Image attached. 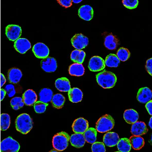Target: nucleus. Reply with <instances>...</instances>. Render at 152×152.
Here are the masks:
<instances>
[{
  "instance_id": "nucleus-16",
  "label": "nucleus",
  "mask_w": 152,
  "mask_h": 152,
  "mask_svg": "<svg viewBox=\"0 0 152 152\" xmlns=\"http://www.w3.org/2000/svg\"><path fill=\"white\" fill-rule=\"evenodd\" d=\"M94 9L88 5L82 6L78 11L80 18L86 21L91 20L94 16Z\"/></svg>"
},
{
  "instance_id": "nucleus-23",
  "label": "nucleus",
  "mask_w": 152,
  "mask_h": 152,
  "mask_svg": "<svg viewBox=\"0 0 152 152\" xmlns=\"http://www.w3.org/2000/svg\"><path fill=\"white\" fill-rule=\"evenodd\" d=\"M55 85L59 91L69 92L71 90L70 82L66 78H59L56 80Z\"/></svg>"
},
{
  "instance_id": "nucleus-19",
  "label": "nucleus",
  "mask_w": 152,
  "mask_h": 152,
  "mask_svg": "<svg viewBox=\"0 0 152 152\" xmlns=\"http://www.w3.org/2000/svg\"><path fill=\"white\" fill-rule=\"evenodd\" d=\"M104 45L109 50H115L119 45V40L112 34H109L104 37Z\"/></svg>"
},
{
  "instance_id": "nucleus-24",
  "label": "nucleus",
  "mask_w": 152,
  "mask_h": 152,
  "mask_svg": "<svg viewBox=\"0 0 152 152\" xmlns=\"http://www.w3.org/2000/svg\"><path fill=\"white\" fill-rule=\"evenodd\" d=\"M69 72L71 76L80 77L84 74L85 69L82 64L74 63L69 66Z\"/></svg>"
},
{
  "instance_id": "nucleus-38",
  "label": "nucleus",
  "mask_w": 152,
  "mask_h": 152,
  "mask_svg": "<svg viewBox=\"0 0 152 152\" xmlns=\"http://www.w3.org/2000/svg\"><path fill=\"white\" fill-rule=\"evenodd\" d=\"M5 90L9 97H12L14 96L16 94V90L15 89V87L12 84H9L6 86L5 87Z\"/></svg>"
},
{
  "instance_id": "nucleus-26",
  "label": "nucleus",
  "mask_w": 152,
  "mask_h": 152,
  "mask_svg": "<svg viewBox=\"0 0 152 152\" xmlns=\"http://www.w3.org/2000/svg\"><path fill=\"white\" fill-rule=\"evenodd\" d=\"M129 140L132 148L135 150H140L145 145L144 139L140 136L133 135L130 137Z\"/></svg>"
},
{
  "instance_id": "nucleus-28",
  "label": "nucleus",
  "mask_w": 152,
  "mask_h": 152,
  "mask_svg": "<svg viewBox=\"0 0 152 152\" xmlns=\"http://www.w3.org/2000/svg\"><path fill=\"white\" fill-rule=\"evenodd\" d=\"M86 54L83 50H75L72 52L71 59L75 63L82 64L84 61Z\"/></svg>"
},
{
  "instance_id": "nucleus-27",
  "label": "nucleus",
  "mask_w": 152,
  "mask_h": 152,
  "mask_svg": "<svg viewBox=\"0 0 152 152\" xmlns=\"http://www.w3.org/2000/svg\"><path fill=\"white\" fill-rule=\"evenodd\" d=\"M85 141L88 143L93 144L96 142L97 138V131L95 128H88L83 133Z\"/></svg>"
},
{
  "instance_id": "nucleus-6",
  "label": "nucleus",
  "mask_w": 152,
  "mask_h": 152,
  "mask_svg": "<svg viewBox=\"0 0 152 152\" xmlns=\"http://www.w3.org/2000/svg\"><path fill=\"white\" fill-rule=\"evenodd\" d=\"M22 34V29L18 25L10 24L6 28V35L11 41H16L18 39Z\"/></svg>"
},
{
  "instance_id": "nucleus-3",
  "label": "nucleus",
  "mask_w": 152,
  "mask_h": 152,
  "mask_svg": "<svg viewBox=\"0 0 152 152\" xmlns=\"http://www.w3.org/2000/svg\"><path fill=\"white\" fill-rule=\"evenodd\" d=\"M70 136L66 132H62L56 134L52 139V145L54 149L63 151L69 145Z\"/></svg>"
},
{
  "instance_id": "nucleus-41",
  "label": "nucleus",
  "mask_w": 152,
  "mask_h": 152,
  "mask_svg": "<svg viewBox=\"0 0 152 152\" xmlns=\"http://www.w3.org/2000/svg\"><path fill=\"white\" fill-rule=\"evenodd\" d=\"M145 108L147 109V111L149 113V114L151 116L152 115V100L149 101V102L146 103Z\"/></svg>"
},
{
  "instance_id": "nucleus-37",
  "label": "nucleus",
  "mask_w": 152,
  "mask_h": 152,
  "mask_svg": "<svg viewBox=\"0 0 152 152\" xmlns=\"http://www.w3.org/2000/svg\"><path fill=\"white\" fill-rule=\"evenodd\" d=\"M122 3L125 7L129 9L136 8L138 4L137 0H123Z\"/></svg>"
},
{
  "instance_id": "nucleus-29",
  "label": "nucleus",
  "mask_w": 152,
  "mask_h": 152,
  "mask_svg": "<svg viewBox=\"0 0 152 152\" xmlns=\"http://www.w3.org/2000/svg\"><path fill=\"white\" fill-rule=\"evenodd\" d=\"M65 97L61 94H57L54 95L51 100L52 107L56 109H61L65 102Z\"/></svg>"
},
{
  "instance_id": "nucleus-1",
  "label": "nucleus",
  "mask_w": 152,
  "mask_h": 152,
  "mask_svg": "<svg viewBox=\"0 0 152 152\" xmlns=\"http://www.w3.org/2000/svg\"><path fill=\"white\" fill-rule=\"evenodd\" d=\"M33 127V120L29 115L26 113L20 114L16 119V129L23 134H28Z\"/></svg>"
},
{
  "instance_id": "nucleus-42",
  "label": "nucleus",
  "mask_w": 152,
  "mask_h": 152,
  "mask_svg": "<svg viewBox=\"0 0 152 152\" xmlns=\"http://www.w3.org/2000/svg\"><path fill=\"white\" fill-rule=\"evenodd\" d=\"M1 76V87L3 86V85L5 84L6 82V79L5 77L4 76L3 74H1L0 75Z\"/></svg>"
},
{
  "instance_id": "nucleus-8",
  "label": "nucleus",
  "mask_w": 152,
  "mask_h": 152,
  "mask_svg": "<svg viewBox=\"0 0 152 152\" xmlns=\"http://www.w3.org/2000/svg\"><path fill=\"white\" fill-rule=\"evenodd\" d=\"M35 56L38 58L44 59L48 57L49 49L45 44L37 43L34 45L32 49Z\"/></svg>"
},
{
  "instance_id": "nucleus-15",
  "label": "nucleus",
  "mask_w": 152,
  "mask_h": 152,
  "mask_svg": "<svg viewBox=\"0 0 152 152\" xmlns=\"http://www.w3.org/2000/svg\"><path fill=\"white\" fill-rule=\"evenodd\" d=\"M120 138L117 133L114 132H107L103 137L104 145L109 147H113L117 145Z\"/></svg>"
},
{
  "instance_id": "nucleus-25",
  "label": "nucleus",
  "mask_w": 152,
  "mask_h": 152,
  "mask_svg": "<svg viewBox=\"0 0 152 152\" xmlns=\"http://www.w3.org/2000/svg\"><path fill=\"white\" fill-rule=\"evenodd\" d=\"M39 95L40 101L48 104L51 102L53 93L52 90L49 88H44L40 90Z\"/></svg>"
},
{
  "instance_id": "nucleus-44",
  "label": "nucleus",
  "mask_w": 152,
  "mask_h": 152,
  "mask_svg": "<svg viewBox=\"0 0 152 152\" xmlns=\"http://www.w3.org/2000/svg\"><path fill=\"white\" fill-rule=\"evenodd\" d=\"M149 125L150 127V128L152 129V118L151 117L150 118V121H149Z\"/></svg>"
},
{
  "instance_id": "nucleus-21",
  "label": "nucleus",
  "mask_w": 152,
  "mask_h": 152,
  "mask_svg": "<svg viewBox=\"0 0 152 152\" xmlns=\"http://www.w3.org/2000/svg\"><path fill=\"white\" fill-rule=\"evenodd\" d=\"M123 117L127 123L129 124H132L138 121L139 115L134 110L128 109L125 111Z\"/></svg>"
},
{
  "instance_id": "nucleus-43",
  "label": "nucleus",
  "mask_w": 152,
  "mask_h": 152,
  "mask_svg": "<svg viewBox=\"0 0 152 152\" xmlns=\"http://www.w3.org/2000/svg\"><path fill=\"white\" fill-rule=\"evenodd\" d=\"M6 94V92L5 89H1L0 90V99H1V101L3 100L4 99L5 97Z\"/></svg>"
},
{
  "instance_id": "nucleus-46",
  "label": "nucleus",
  "mask_w": 152,
  "mask_h": 152,
  "mask_svg": "<svg viewBox=\"0 0 152 152\" xmlns=\"http://www.w3.org/2000/svg\"><path fill=\"white\" fill-rule=\"evenodd\" d=\"M49 152H61V151H59L57 150H56V149H52V150L50 151Z\"/></svg>"
},
{
  "instance_id": "nucleus-36",
  "label": "nucleus",
  "mask_w": 152,
  "mask_h": 152,
  "mask_svg": "<svg viewBox=\"0 0 152 152\" xmlns=\"http://www.w3.org/2000/svg\"><path fill=\"white\" fill-rule=\"evenodd\" d=\"M92 152H105V145L103 142H95L92 144L91 147Z\"/></svg>"
},
{
  "instance_id": "nucleus-47",
  "label": "nucleus",
  "mask_w": 152,
  "mask_h": 152,
  "mask_svg": "<svg viewBox=\"0 0 152 152\" xmlns=\"http://www.w3.org/2000/svg\"><path fill=\"white\" fill-rule=\"evenodd\" d=\"M120 152V151H118V152Z\"/></svg>"
},
{
  "instance_id": "nucleus-31",
  "label": "nucleus",
  "mask_w": 152,
  "mask_h": 152,
  "mask_svg": "<svg viewBox=\"0 0 152 152\" xmlns=\"http://www.w3.org/2000/svg\"><path fill=\"white\" fill-rule=\"evenodd\" d=\"M104 62L105 66L107 67H117L119 65L120 61L116 55L110 54L105 58Z\"/></svg>"
},
{
  "instance_id": "nucleus-20",
  "label": "nucleus",
  "mask_w": 152,
  "mask_h": 152,
  "mask_svg": "<svg viewBox=\"0 0 152 152\" xmlns=\"http://www.w3.org/2000/svg\"><path fill=\"white\" fill-rule=\"evenodd\" d=\"M23 77V73L18 68L13 67L9 69L8 73V78L11 83L17 84Z\"/></svg>"
},
{
  "instance_id": "nucleus-12",
  "label": "nucleus",
  "mask_w": 152,
  "mask_h": 152,
  "mask_svg": "<svg viewBox=\"0 0 152 152\" xmlns=\"http://www.w3.org/2000/svg\"><path fill=\"white\" fill-rule=\"evenodd\" d=\"M14 47L18 52L24 54L31 48V44L26 38H19L14 42Z\"/></svg>"
},
{
  "instance_id": "nucleus-30",
  "label": "nucleus",
  "mask_w": 152,
  "mask_h": 152,
  "mask_svg": "<svg viewBox=\"0 0 152 152\" xmlns=\"http://www.w3.org/2000/svg\"><path fill=\"white\" fill-rule=\"evenodd\" d=\"M117 145L118 150L121 152H129L132 148L131 143L127 138L120 139Z\"/></svg>"
},
{
  "instance_id": "nucleus-5",
  "label": "nucleus",
  "mask_w": 152,
  "mask_h": 152,
  "mask_svg": "<svg viewBox=\"0 0 152 152\" xmlns=\"http://www.w3.org/2000/svg\"><path fill=\"white\" fill-rule=\"evenodd\" d=\"M20 146L16 140L9 137L1 142V152H18Z\"/></svg>"
},
{
  "instance_id": "nucleus-39",
  "label": "nucleus",
  "mask_w": 152,
  "mask_h": 152,
  "mask_svg": "<svg viewBox=\"0 0 152 152\" xmlns=\"http://www.w3.org/2000/svg\"><path fill=\"white\" fill-rule=\"evenodd\" d=\"M58 3L62 6V7L65 8H69L71 7L72 5V0H57Z\"/></svg>"
},
{
  "instance_id": "nucleus-35",
  "label": "nucleus",
  "mask_w": 152,
  "mask_h": 152,
  "mask_svg": "<svg viewBox=\"0 0 152 152\" xmlns=\"http://www.w3.org/2000/svg\"><path fill=\"white\" fill-rule=\"evenodd\" d=\"M48 104L42 102L41 101H37L34 104V107L35 112L38 114H41L45 112L46 110Z\"/></svg>"
},
{
  "instance_id": "nucleus-10",
  "label": "nucleus",
  "mask_w": 152,
  "mask_h": 152,
  "mask_svg": "<svg viewBox=\"0 0 152 152\" xmlns=\"http://www.w3.org/2000/svg\"><path fill=\"white\" fill-rule=\"evenodd\" d=\"M105 67V62L102 57L94 56L91 58L88 64V67L92 72L102 71Z\"/></svg>"
},
{
  "instance_id": "nucleus-11",
  "label": "nucleus",
  "mask_w": 152,
  "mask_h": 152,
  "mask_svg": "<svg viewBox=\"0 0 152 152\" xmlns=\"http://www.w3.org/2000/svg\"><path fill=\"white\" fill-rule=\"evenodd\" d=\"M88 128V122L83 118L75 120L72 125V129L75 133L83 134Z\"/></svg>"
},
{
  "instance_id": "nucleus-14",
  "label": "nucleus",
  "mask_w": 152,
  "mask_h": 152,
  "mask_svg": "<svg viewBox=\"0 0 152 152\" xmlns=\"http://www.w3.org/2000/svg\"><path fill=\"white\" fill-rule=\"evenodd\" d=\"M152 90L148 87L141 88L138 90L137 99L142 104H146L152 99Z\"/></svg>"
},
{
  "instance_id": "nucleus-33",
  "label": "nucleus",
  "mask_w": 152,
  "mask_h": 152,
  "mask_svg": "<svg viewBox=\"0 0 152 152\" xmlns=\"http://www.w3.org/2000/svg\"><path fill=\"white\" fill-rule=\"evenodd\" d=\"M116 56L119 58L120 61H126L129 58L130 53L127 49L121 47L118 50Z\"/></svg>"
},
{
  "instance_id": "nucleus-9",
  "label": "nucleus",
  "mask_w": 152,
  "mask_h": 152,
  "mask_svg": "<svg viewBox=\"0 0 152 152\" xmlns=\"http://www.w3.org/2000/svg\"><path fill=\"white\" fill-rule=\"evenodd\" d=\"M41 66L47 73H52L57 68V61L54 57H47L41 61Z\"/></svg>"
},
{
  "instance_id": "nucleus-34",
  "label": "nucleus",
  "mask_w": 152,
  "mask_h": 152,
  "mask_svg": "<svg viewBox=\"0 0 152 152\" xmlns=\"http://www.w3.org/2000/svg\"><path fill=\"white\" fill-rule=\"evenodd\" d=\"M11 106L14 110H18L24 106V104L22 97H15L11 100Z\"/></svg>"
},
{
  "instance_id": "nucleus-4",
  "label": "nucleus",
  "mask_w": 152,
  "mask_h": 152,
  "mask_svg": "<svg viewBox=\"0 0 152 152\" xmlns=\"http://www.w3.org/2000/svg\"><path fill=\"white\" fill-rule=\"evenodd\" d=\"M115 121L110 115L106 114L99 119L96 124V130L100 133H105L114 128Z\"/></svg>"
},
{
  "instance_id": "nucleus-45",
  "label": "nucleus",
  "mask_w": 152,
  "mask_h": 152,
  "mask_svg": "<svg viewBox=\"0 0 152 152\" xmlns=\"http://www.w3.org/2000/svg\"><path fill=\"white\" fill-rule=\"evenodd\" d=\"M82 1V0H79V1H78V0H73L72 2H73L74 3L77 4L79 3L80 2H81Z\"/></svg>"
},
{
  "instance_id": "nucleus-7",
  "label": "nucleus",
  "mask_w": 152,
  "mask_h": 152,
  "mask_svg": "<svg viewBox=\"0 0 152 152\" xmlns=\"http://www.w3.org/2000/svg\"><path fill=\"white\" fill-rule=\"evenodd\" d=\"M71 43L73 47L77 50H81L88 46L89 40L87 37L82 34L75 35L71 39Z\"/></svg>"
},
{
  "instance_id": "nucleus-22",
  "label": "nucleus",
  "mask_w": 152,
  "mask_h": 152,
  "mask_svg": "<svg viewBox=\"0 0 152 152\" xmlns=\"http://www.w3.org/2000/svg\"><path fill=\"white\" fill-rule=\"evenodd\" d=\"M68 95L69 100L73 103H78L83 99V92L78 88H71L68 92Z\"/></svg>"
},
{
  "instance_id": "nucleus-17",
  "label": "nucleus",
  "mask_w": 152,
  "mask_h": 152,
  "mask_svg": "<svg viewBox=\"0 0 152 152\" xmlns=\"http://www.w3.org/2000/svg\"><path fill=\"white\" fill-rule=\"evenodd\" d=\"M22 99L26 105L32 106L37 101L38 97L36 92L34 90L32 89H28L23 94Z\"/></svg>"
},
{
  "instance_id": "nucleus-13",
  "label": "nucleus",
  "mask_w": 152,
  "mask_h": 152,
  "mask_svg": "<svg viewBox=\"0 0 152 152\" xmlns=\"http://www.w3.org/2000/svg\"><path fill=\"white\" fill-rule=\"evenodd\" d=\"M148 132L146 124L143 122L137 121L132 124L131 133L134 136H142Z\"/></svg>"
},
{
  "instance_id": "nucleus-32",
  "label": "nucleus",
  "mask_w": 152,
  "mask_h": 152,
  "mask_svg": "<svg viewBox=\"0 0 152 152\" xmlns=\"http://www.w3.org/2000/svg\"><path fill=\"white\" fill-rule=\"evenodd\" d=\"M10 125V117L8 114H2L0 117V129L1 131H6Z\"/></svg>"
},
{
  "instance_id": "nucleus-2",
  "label": "nucleus",
  "mask_w": 152,
  "mask_h": 152,
  "mask_svg": "<svg viewBox=\"0 0 152 152\" xmlns=\"http://www.w3.org/2000/svg\"><path fill=\"white\" fill-rule=\"evenodd\" d=\"M96 78L99 85L104 89L114 87L117 82L116 75L109 71H102L96 75Z\"/></svg>"
},
{
  "instance_id": "nucleus-18",
  "label": "nucleus",
  "mask_w": 152,
  "mask_h": 152,
  "mask_svg": "<svg viewBox=\"0 0 152 152\" xmlns=\"http://www.w3.org/2000/svg\"><path fill=\"white\" fill-rule=\"evenodd\" d=\"M69 142L71 145L76 148H81L85 145V138L83 134L75 133L72 135L69 138Z\"/></svg>"
},
{
  "instance_id": "nucleus-40",
  "label": "nucleus",
  "mask_w": 152,
  "mask_h": 152,
  "mask_svg": "<svg viewBox=\"0 0 152 152\" xmlns=\"http://www.w3.org/2000/svg\"><path fill=\"white\" fill-rule=\"evenodd\" d=\"M145 69L147 72L150 74L151 76L152 75V58L148 59L146 62Z\"/></svg>"
}]
</instances>
